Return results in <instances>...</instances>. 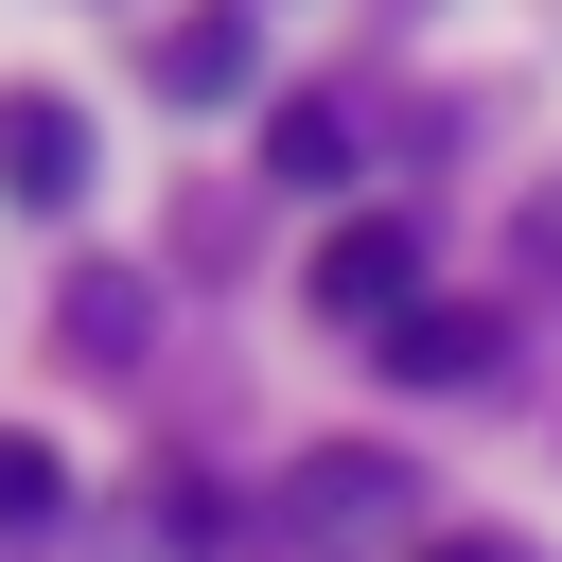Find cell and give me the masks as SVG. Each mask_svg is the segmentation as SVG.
I'll list each match as a JSON object with an SVG mask.
<instances>
[{"label": "cell", "instance_id": "cell-1", "mask_svg": "<svg viewBox=\"0 0 562 562\" xmlns=\"http://www.w3.org/2000/svg\"><path fill=\"white\" fill-rule=\"evenodd\" d=\"M281 527H299V544H369V527H422V492H404L386 457H299V474H281Z\"/></svg>", "mask_w": 562, "mask_h": 562}, {"label": "cell", "instance_id": "cell-2", "mask_svg": "<svg viewBox=\"0 0 562 562\" xmlns=\"http://www.w3.org/2000/svg\"><path fill=\"white\" fill-rule=\"evenodd\" d=\"M404 263H422V246H404L386 211H351V228L316 246V316H334V334H404Z\"/></svg>", "mask_w": 562, "mask_h": 562}, {"label": "cell", "instance_id": "cell-3", "mask_svg": "<svg viewBox=\"0 0 562 562\" xmlns=\"http://www.w3.org/2000/svg\"><path fill=\"white\" fill-rule=\"evenodd\" d=\"M0 193H18V211H70V193H88V123H70L53 88L0 105Z\"/></svg>", "mask_w": 562, "mask_h": 562}, {"label": "cell", "instance_id": "cell-4", "mask_svg": "<svg viewBox=\"0 0 562 562\" xmlns=\"http://www.w3.org/2000/svg\"><path fill=\"white\" fill-rule=\"evenodd\" d=\"M246 70H263V35H246V18H228V0H211V18H176V35H158V88H176V105H228V88H246Z\"/></svg>", "mask_w": 562, "mask_h": 562}, {"label": "cell", "instance_id": "cell-5", "mask_svg": "<svg viewBox=\"0 0 562 562\" xmlns=\"http://www.w3.org/2000/svg\"><path fill=\"white\" fill-rule=\"evenodd\" d=\"M263 158H281L299 193H334V176H351V105H316V88H299V105L263 123Z\"/></svg>", "mask_w": 562, "mask_h": 562}, {"label": "cell", "instance_id": "cell-6", "mask_svg": "<svg viewBox=\"0 0 562 562\" xmlns=\"http://www.w3.org/2000/svg\"><path fill=\"white\" fill-rule=\"evenodd\" d=\"M386 351H404V369H439V386H457V369H492V334H474V316H404Z\"/></svg>", "mask_w": 562, "mask_h": 562}, {"label": "cell", "instance_id": "cell-7", "mask_svg": "<svg viewBox=\"0 0 562 562\" xmlns=\"http://www.w3.org/2000/svg\"><path fill=\"white\" fill-rule=\"evenodd\" d=\"M53 492H70V474H53V439H0V527H35Z\"/></svg>", "mask_w": 562, "mask_h": 562}, {"label": "cell", "instance_id": "cell-8", "mask_svg": "<svg viewBox=\"0 0 562 562\" xmlns=\"http://www.w3.org/2000/svg\"><path fill=\"white\" fill-rule=\"evenodd\" d=\"M422 562H509V544H422Z\"/></svg>", "mask_w": 562, "mask_h": 562}]
</instances>
